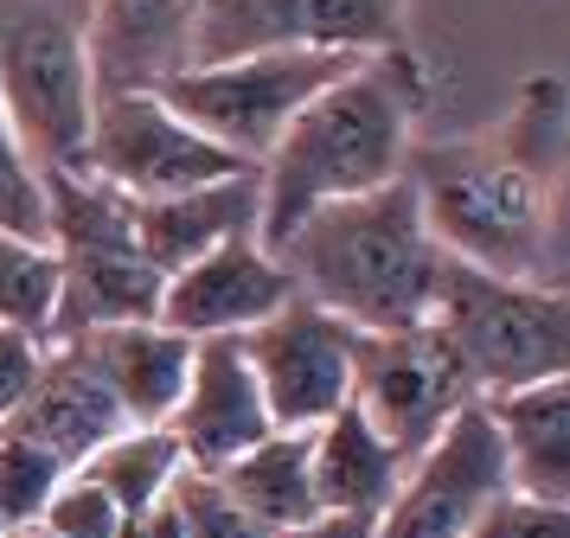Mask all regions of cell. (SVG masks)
Instances as JSON below:
<instances>
[{
  "label": "cell",
  "mask_w": 570,
  "mask_h": 538,
  "mask_svg": "<svg viewBox=\"0 0 570 538\" xmlns=\"http://www.w3.org/2000/svg\"><path fill=\"white\" fill-rule=\"evenodd\" d=\"M404 179L442 256L519 282H564V174L500 135H416Z\"/></svg>",
  "instance_id": "obj_2"
},
{
  "label": "cell",
  "mask_w": 570,
  "mask_h": 538,
  "mask_svg": "<svg viewBox=\"0 0 570 538\" xmlns=\"http://www.w3.org/2000/svg\"><path fill=\"white\" fill-rule=\"evenodd\" d=\"M468 398H481V391H474L468 365L442 340L436 321L360 333V346H353V404L365 410V423L385 436L404 461L416 449H430L436 430Z\"/></svg>",
  "instance_id": "obj_9"
},
{
  "label": "cell",
  "mask_w": 570,
  "mask_h": 538,
  "mask_svg": "<svg viewBox=\"0 0 570 538\" xmlns=\"http://www.w3.org/2000/svg\"><path fill=\"white\" fill-rule=\"evenodd\" d=\"M129 212H135V244H141V256L167 276V270H180L193 256H206L212 244L257 231L263 186H257V174H225V179H206V186H186V193L129 199Z\"/></svg>",
  "instance_id": "obj_17"
},
{
  "label": "cell",
  "mask_w": 570,
  "mask_h": 538,
  "mask_svg": "<svg viewBox=\"0 0 570 538\" xmlns=\"http://www.w3.org/2000/svg\"><path fill=\"white\" fill-rule=\"evenodd\" d=\"M46 244L58 256L52 340L160 314V270L135 244L129 193L90 167H46Z\"/></svg>",
  "instance_id": "obj_4"
},
{
  "label": "cell",
  "mask_w": 570,
  "mask_h": 538,
  "mask_svg": "<svg viewBox=\"0 0 570 538\" xmlns=\"http://www.w3.org/2000/svg\"><path fill=\"white\" fill-rule=\"evenodd\" d=\"M206 0H83L90 13V77L104 90H155L193 65V26Z\"/></svg>",
  "instance_id": "obj_15"
},
{
  "label": "cell",
  "mask_w": 570,
  "mask_h": 538,
  "mask_svg": "<svg viewBox=\"0 0 570 538\" xmlns=\"http://www.w3.org/2000/svg\"><path fill=\"white\" fill-rule=\"evenodd\" d=\"M167 500H174V519H180V538H269L250 519V512L237 507L225 481L206 475V468H180L174 487H167Z\"/></svg>",
  "instance_id": "obj_26"
},
{
  "label": "cell",
  "mask_w": 570,
  "mask_h": 538,
  "mask_svg": "<svg viewBox=\"0 0 570 538\" xmlns=\"http://www.w3.org/2000/svg\"><path fill=\"white\" fill-rule=\"evenodd\" d=\"M225 493L257 519L263 532H283L295 519H308L314 500V468H308V430H269L263 442H250L244 456H232L225 468H212Z\"/></svg>",
  "instance_id": "obj_21"
},
{
  "label": "cell",
  "mask_w": 570,
  "mask_h": 538,
  "mask_svg": "<svg viewBox=\"0 0 570 538\" xmlns=\"http://www.w3.org/2000/svg\"><path fill=\"white\" fill-rule=\"evenodd\" d=\"M430 321L468 365L474 391H513L532 379H558L570 365V302L564 282H519L474 263L442 256Z\"/></svg>",
  "instance_id": "obj_6"
},
{
  "label": "cell",
  "mask_w": 570,
  "mask_h": 538,
  "mask_svg": "<svg viewBox=\"0 0 570 538\" xmlns=\"http://www.w3.org/2000/svg\"><path fill=\"white\" fill-rule=\"evenodd\" d=\"M269 538H372V512H334V507H314L308 519H295Z\"/></svg>",
  "instance_id": "obj_31"
},
{
  "label": "cell",
  "mask_w": 570,
  "mask_h": 538,
  "mask_svg": "<svg viewBox=\"0 0 570 538\" xmlns=\"http://www.w3.org/2000/svg\"><path fill=\"white\" fill-rule=\"evenodd\" d=\"M52 307H58V256L46 237L0 231V327H27L52 340Z\"/></svg>",
  "instance_id": "obj_23"
},
{
  "label": "cell",
  "mask_w": 570,
  "mask_h": 538,
  "mask_svg": "<svg viewBox=\"0 0 570 538\" xmlns=\"http://www.w3.org/2000/svg\"><path fill=\"white\" fill-rule=\"evenodd\" d=\"M0 102L39 167H83L97 102L83 0H0Z\"/></svg>",
  "instance_id": "obj_5"
},
{
  "label": "cell",
  "mask_w": 570,
  "mask_h": 538,
  "mask_svg": "<svg viewBox=\"0 0 570 538\" xmlns=\"http://www.w3.org/2000/svg\"><path fill=\"white\" fill-rule=\"evenodd\" d=\"M78 468L104 487L109 500L122 507V519H129V512H148L155 500H167V487H174V475L186 468V456H180V442H174L167 423H122V430L104 436Z\"/></svg>",
  "instance_id": "obj_22"
},
{
  "label": "cell",
  "mask_w": 570,
  "mask_h": 538,
  "mask_svg": "<svg viewBox=\"0 0 570 538\" xmlns=\"http://www.w3.org/2000/svg\"><path fill=\"white\" fill-rule=\"evenodd\" d=\"M462 538H570V507L564 500H532V493L507 487Z\"/></svg>",
  "instance_id": "obj_29"
},
{
  "label": "cell",
  "mask_w": 570,
  "mask_h": 538,
  "mask_svg": "<svg viewBox=\"0 0 570 538\" xmlns=\"http://www.w3.org/2000/svg\"><path fill=\"white\" fill-rule=\"evenodd\" d=\"M269 251L283 256L295 295L321 302L346 327L385 333L430 321L442 244L423 225L416 186L404 174L372 186V193H353V199L314 205Z\"/></svg>",
  "instance_id": "obj_3"
},
{
  "label": "cell",
  "mask_w": 570,
  "mask_h": 538,
  "mask_svg": "<svg viewBox=\"0 0 570 538\" xmlns=\"http://www.w3.org/2000/svg\"><path fill=\"white\" fill-rule=\"evenodd\" d=\"M83 340V353L97 359L109 398L122 404V423H167L186 391V365H193V340L174 333L167 321H122V327H90L65 333Z\"/></svg>",
  "instance_id": "obj_18"
},
{
  "label": "cell",
  "mask_w": 570,
  "mask_h": 538,
  "mask_svg": "<svg viewBox=\"0 0 570 538\" xmlns=\"http://www.w3.org/2000/svg\"><path fill=\"white\" fill-rule=\"evenodd\" d=\"M500 430L507 481L532 500H564L570 507V379H532L513 391L481 398Z\"/></svg>",
  "instance_id": "obj_19"
},
{
  "label": "cell",
  "mask_w": 570,
  "mask_h": 538,
  "mask_svg": "<svg viewBox=\"0 0 570 538\" xmlns=\"http://www.w3.org/2000/svg\"><path fill=\"white\" fill-rule=\"evenodd\" d=\"M288 295H295V282H288L283 256L269 251L257 231H244V237H225L206 256H193V263L160 276L155 321H167L186 340H218V333H250Z\"/></svg>",
  "instance_id": "obj_13"
},
{
  "label": "cell",
  "mask_w": 570,
  "mask_h": 538,
  "mask_svg": "<svg viewBox=\"0 0 570 538\" xmlns=\"http://www.w3.org/2000/svg\"><path fill=\"white\" fill-rule=\"evenodd\" d=\"M308 468H314V500L334 512H385V500L404 481V456L391 449L385 436L365 423V410L346 404L308 430Z\"/></svg>",
  "instance_id": "obj_20"
},
{
  "label": "cell",
  "mask_w": 570,
  "mask_h": 538,
  "mask_svg": "<svg viewBox=\"0 0 570 538\" xmlns=\"http://www.w3.org/2000/svg\"><path fill=\"white\" fill-rule=\"evenodd\" d=\"M416 0H206L193 26V65L237 51H365L404 46Z\"/></svg>",
  "instance_id": "obj_11"
},
{
  "label": "cell",
  "mask_w": 570,
  "mask_h": 538,
  "mask_svg": "<svg viewBox=\"0 0 570 538\" xmlns=\"http://www.w3.org/2000/svg\"><path fill=\"white\" fill-rule=\"evenodd\" d=\"M39 359H46V340L27 327H0V430L13 423V410L27 404L32 379H39Z\"/></svg>",
  "instance_id": "obj_30"
},
{
  "label": "cell",
  "mask_w": 570,
  "mask_h": 538,
  "mask_svg": "<svg viewBox=\"0 0 570 538\" xmlns=\"http://www.w3.org/2000/svg\"><path fill=\"white\" fill-rule=\"evenodd\" d=\"M7 430H27V436H39V442H52L58 456L78 468L104 436L122 430V404L109 398L97 359L83 353V340H46L39 379H32L27 404L13 410Z\"/></svg>",
  "instance_id": "obj_16"
},
{
  "label": "cell",
  "mask_w": 570,
  "mask_h": 538,
  "mask_svg": "<svg viewBox=\"0 0 570 538\" xmlns=\"http://www.w3.org/2000/svg\"><path fill=\"white\" fill-rule=\"evenodd\" d=\"M116 538H180V519H174V500H155L148 512H129Z\"/></svg>",
  "instance_id": "obj_32"
},
{
  "label": "cell",
  "mask_w": 570,
  "mask_h": 538,
  "mask_svg": "<svg viewBox=\"0 0 570 538\" xmlns=\"http://www.w3.org/2000/svg\"><path fill=\"white\" fill-rule=\"evenodd\" d=\"M167 430L180 442L186 468H206V475L276 430L257 379H250V359L237 346V333L193 340L186 391H180V404H174V417H167Z\"/></svg>",
  "instance_id": "obj_14"
},
{
  "label": "cell",
  "mask_w": 570,
  "mask_h": 538,
  "mask_svg": "<svg viewBox=\"0 0 570 538\" xmlns=\"http://www.w3.org/2000/svg\"><path fill=\"white\" fill-rule=\"evenodd\" d=\"M237 346L250 359V379H257L276 430H314L353 398L360 327H346L340 314H327L308 295H288L269 321L237 333Z\"/></svg>",
  "instance_id": "obj_12"
},
{
  "label": "cell",
  "mask_w": 570,
  "mask_h": 538,
  "mask_svg": "<svg viewBox=\"0 0 570 538\" xmlns=\"http://www.w3.org/2000/svg\"><path fill=\"white\" fill-rule=\"evenodd\" d=\"M0 231L46 237V167L27 154L7 102H0Z\"/></svg>",
  "instance_id": "obj_27"
},
{
  "label": "cell",
  "mask_w": 570,
  "mask_h": 538,
  "mask_svg": "<svg viewBox=\"0 0 570 538\" xmlns=\"http://www.w3.org/2000/svg\"><path fill=\"white\" fill-rule=\"evenodd\" d=\"M7 538H52V532H46V526L32 519V526H13V532H7Z\"/></svg>",
  "instance_id": "obj_33"
},
{
  "label": "cell",
  "mask_w": 570,
  "mask_h": 538,
  "mask_svg": "<svg viewBox=\"0 0 570 538\" xmlns=\"http://www.w3.org/2000/svg\"><path fill=\"white\" fill-rule=\"evenodd\" d=\"M39 526H46L52 538H116V532H122V507H116L104 487L83 475V468H71V475L46 493Z\"/></svg>",
  "instance_id": "obj_28"
},
{
  "label": "cell",
  "mask_w": 570,
  "mask_h": 538,
  "mask_svg": "<svg viewBox=\"0 0 570 538\" xmlns=\"http://www.w3.org/2000/svg\"><path fill=\"white\" fill-rule=\"evenodd\" d=\"M7 532H13V526H7V519H0V538H7Z\"/></svg>",
  "instance_id": "obj_34"
},
{
  "label": "cell",
  "mask_w": 570,
  "mask_h": 538,
  "mask_svg": "<svg viewBox=\"0 0 570 538\" xmlns=\"http://www.w3.org/2000/svg\"><path fill=\"white\" fill-rule=\"evenodd\" d=\"M346 65H353L346 51H237V58L180 65L155 90L206 141L237 154L244 167H263V154L276 148V135L295 123V109L321 84H334Z\"/></svg>",
  "instance_id": "obj_7"
},
{
  "label": "cell",
  "mask_w": 570,
  "mask_h": 538,
  "mask_svg": "<svg viewBox=\"0 0 570 538\" xmlns=\"http://www.w3.org/2000/svg\"><path fill=\"white\" fill-rule=\"evenodd\" d=\"M493 135H500L507 148H519L532 167L564 174V77L558 71H532L525 77V90H519V102L493 123Z\"/></svg>",
  "instance_id": "obj_24"
},
{
  "label": "cell",
  "mask_w": 570,
  "mask_h": 538,
  "mask_svg": "<svg viewBox=\"0 0 570 538\" xmlns=\"http://www.w3.org/2000/svg\"><path fill=\"white\" fill-rule=\"evenodd\" d=\"M71 475V461L52 442H39L27 430H0V519L7 526H32L46 493Z\"/></svg>",
  "instance_id": "obj_25"
},
{
  "label": "cell",
  "mask_w": 570,
  "mask_h": 538,
  "mask_svg": "<svg viewBox=\"0 0 570 538\" xmlns=\"http://www.w3.org/2000/svg\"><path fill=\"white\" fill-rule=\"evenodd\" d=\"M507 487L513 481H507L500 430L488 404L468 398L436 430V442L404 461V481L372 519V538H462Z\"/></svg>",
  "instance_id": "obj_10"
},
{
  "label": "cell",
  "mask_w": 570,
  "mask_h": 538,
  "mask_svg": "<svg viewBox=\"0 0 570 538\" xmlns=\"http://www.w3.org/2000/svg\"><path fill=\"white\" fill-rule=\"evenodd\" d=\"M423 116H430V65L411 51V39L353 58L334 84H321L295 109V123L263 154L257 237L276 244L314 205L397 179L411 160V141L423 135Z\"/></svg>",
  "instance_id": "obj_1"
},
{
  "label": "cell",
  "mask_w": 570,
  "mask_h": 538,
  "mask_svg": "<svg viewBox=\"0 0 570 538\" xmlns=\"http://www.w3.org/2000/svg\"><path fill=\"white\" fill-rule=\"evenodd\" d=\"M83 167L109 179L129 199H160V193H186L225 174H257L199 128L174 116L160 90H104L90 102V135H83Z\"/></svg>",
  "instance_id": "obj_8"
}]
</instances>
